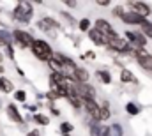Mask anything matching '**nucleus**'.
I'll return each mask as SVG.
<instances>
[{"label": "nucleus", "mask_w": 152, "mask_h": 136, "mask_svg": "<svg viewBox=\"0 0 152 136\" xmlns=\"http://www.w3.org/2000/svg\"><path fill=\"white\" fill-rule=\"evenodd\" d=\"M32 51H34V55L37 57L39 60H48L50 62L53 58V51H51V48H50V44L46 41L36 39L34 44H32Z\"/></svg>", "instance_id": "nucleus-1"}, {"label": "nucleus", "mask_w": 152, "mask_h": 136, "mask_svg": "<svg viewBox=\"0 0 152 136\" xmlns=\"http://www.w3.org/2000/svg\"><path fill=\"white\" fill-rule=\"evenodd\" d=\"M108 46L115 50V51H122V53H127V51H133V46L127 42V41H124L120 35H108Z\"/></svg>", "instance_id": "nucleus-2"}, {"label": "nucleus", "mask_w": 152, "mask_h": 136, "mask_svg": "<svg viewBox=\"0 0 152 136\" xmlns=\"http://www.w3.org/2000/svg\"><path fill=\"white\" fill-rule=\"evenodd\" d=\"M30 16H32V5L28 2L18 4V7L14 11V18L20 20V21H30Z\"/></svg>", "instance_id": "nucleus-3"}, {"label": "nucleus", "mask_w": 152, "mask_h": 136, "mask_svg": "<svg viewBox=\"0 0 152 136\" xmlns=\"http://www.w3.org/2000/svg\"><path fill=\"white\" fill-rule=\"evenodd\" d=\"M12 35H14L16 42H18L21 48H27V46H30V48H32V44H34V41H36V39H32V35H30V34L21 32V30H16Z\"/></svg>", "instance_id": "nucleus-4"}, {"label": "nucleus", "mask_w": 152, "mask_h": 136, "mask_svg": "<svg viewBox=\"0 0 152 136\" xmlns=\"http://www.w3.org/2000/svg\"><path fill=\"white\" fill-rule=\"evenodd\" d=\"M127 39H129V42H133V48L136 46V48H145L147 46V39L143 37L142 34H136V32H127Z\"/></svg>", "instance_id": "nucleus-5"}, {"label": "nucleus", "mask_w": 152, "mask_h": 136, "mask_svg": "<svg viewBox=\"0 0 152 136\" xmlns=\"http://www.w3.org/2000/svg\"><path fill=\"white\" fill-rule=\"evenodd\" d=\"M85 104V108H87V111L94 117V120H101V106H97L94 99H90V101H83Z\"/></svg>", "instance_id": "nucleus-6"}, {"label": "nucleus", "mask_w": 152, "mask_h": 136, "mask_svg": "<svg viewBox=\"0 0 152 136\" xmlns=\"http://www.w3.org/2000/svg\"><path fill=\"white\" fill-rule=\"evenodd\" d=\"M136 60H138V64L145 69V71H151L152 72V57L151 55H147V53H143V51H138Z\"/></svg>", "instance_id": "nucleus-7"}, {"label": "nucleus", "mask_w": 152, "mask_h": 136, "mask_svg": "<svg viewBox=\"0 0 152 136\" xmlns=\"http://www.w3.org/2000/svg\"><path fill=\"white\" fill-rule=\"evenodd\" d=\"M131 7H133V12H136V14H138V16H142V18H145V16H149V14H151V7H149L147 4L133 2V4H131Z\"/></svg>", "instance_id": "nucleus-8"}, {"label": "nucleus", "mask_w": 152, "mask_h": 136, "mask_svg": "<svg viewBox=\"0 0 152 136\" xmlns=\"http://www.w3.org/2000/svg\"><path fill=\"white\" fill-rule=\"evenodd\" d=\"M122 20H124L126 23H133V25H143V23L147 21L145 18L138 16L136 12H124V14H122Z\"/></svg>", "instance_id": "nucleus-9"}, {"label": "nucleus", "mask_w": 152, "mask_h": 136, "mask_svg": "<svg viewBox=\"0 0 152 136\" xmlns=\"http://www.w3.org/2000/svg\"><path fill=\"white\" fill-rule=\"evenodd\" d=\"M88 35H90V39H92L96 44H99V46H101V44H108V37L103 34L101 30H97V29H92V30L88 32Z\"/></svg>", "instance_id": "nucleus-10"}, {"label": "nucleus", "mask_w": 152, "mask_h": 136, "mask_svg": "<svg viewBox=\"0 0 152 136\" xmlns=\"http://www.w3.org/2000/svg\"><path fill=\"white\" fill-rule=\"evenodd\" d=\"M96 29H97V30H101V32L106 35V37L115 34V30L112 29V25H110L106 20H97V21H96Z\"/></svg>", "instance_id": "nucleus-11"}, {"label": "nucleus", "mask_w": 152, "mask_h": 136, "mask_svg": "<svg viewBox=\"0 0 152 136\" xmlns=\"http://www.w3.org/2000/svg\"><path fill=\"white\" fill-rule=\"evenodd\" d=\"M7 115H9L16 124H23V118H21V115L18 113V110H16L14 104H9V106H7Z\"/></svg>", "instance_id": "nucleus-12"}, {"label": "nucleus", "mask_w": 152, "mask_h": 136, "mask_svg": "<svg viewBox=\"0 0 152 136\" xmlns=\"http://www.w3.org/2000/svg\"><path fill=\"white\" fill-rule=\"evenodd\" d=\"M73 76L76 78V83H85V81L88 80V72L81 67H76L75 71H73Z\"/></svg>", "instance_id": "nucleus-13"}, {"label": "nucleus", "mask_w": 152, "mask_h": 136, "mask_svg": "<svg viewBox=\"0 0 152 136\" xmlns=\"http://www.w3.org/2000/svg\"><path fill=\"white\" fill-rule=\"evenodd\" d=\"M39 27H41L42 30H48L50 27H51V29H58V23L53 21V20H50V18H44V20L39 21Z\"/></svg>", "instance_id": "nucleus-14"}, {"label": "nucleus", "mask_w": 152, "mask_h": 136, "mask_svg": "<svg viewBox=\"0 0 152 136\" xmlns=\"http://www.w3.org/2000/svg\"><path fill=\"white\" fill-rule=\"evenodd\" d=\"M120 80H122L124 83H134V81H136V78L133 76V72L127 71V69H122V72H120Z\"/></svg>", "instance_id": "nucleus-15"}, {"label": "nucleus", "mask_w": 152, "mask_h": 136, "mask_svg": "<svg viewBox=\"0 0 152 136\" xmlns=\"http://www.w3.org/2000/svg\"><path fill=\"white\" fill-rule=\"evenodd\" d=\"M0 90L5 92V94L11 92V90H12V83H11L7 78H0Z\"/></svg>", "instance_id": "nucleus-16"}, {"label": "nucleus", "mask_w": 152, "mask_h": 136, "mask_svg": "<svg viewBox=\"0 0 152 136\" xmlns=\"http://www.w3.org/2000/svg\"><path fill=\"white\" fill-rule=\"evenodd\" d=\"M90 133H92V136H103V129L97 126V122H92L90 124Z\"/></svg>", "instance_id": "nucleus-17"}, {"label": "nucleus", "mask_w": 152, "mask_h": 136, "mask_svg": "<svg viewBox=\"0 0 152 136\" xmlns=\"http://www.w3.org/2000/svg\"><path fill=\"white\" fill-rule=\"evenodd\" d=\"M97 76L101 78L103 83H110V81H112V76H110V72H106V71H97Z\"/></svg>", "instance_id": "nucleus-18"}, {"label": "nucleus", "mask_w": 152, "mask_h": 136, "mask_svg": "<svg viewBox=\"0 0 152 136\" xmlns=\"http://www.w3.org/2000/svg\"><path fill=\"white\" fill-rule=\"evenodd\" d=\"M80 30H83V32H90V20H87V18H83L81 21H80Z\"/></svg>", "instance_id": "nucleus-19"}, {"label": "nucleus", "mask_w": 152, "mask_h": 136, "mask_svg": "<svg viewBox=\"0 0 152 136\" xmlns=\"http://www.w3.org/2000/svg\"><path fill=\"white\" fill-rule=\"evenodd\" d=\"M126 110H127V113H129V115H138V113H140V111H138V106H136V104H133V102H127Z\"/></svg>", "instance_id": "nucleus-20"}, {"label": "nucleus", "mask_w": 152, "mask_h": 136, "mask_svg": "<svg viewBox=\"0 0 152 136\" xmlns=\"http://www.w3.org/2000/svg\"><path fill=\"white\" fill-rule=\"evenodd\" d=\"M9 34L7 32H0V46H9Z\"/></svg>", "instance_id": "nucleus-21"}, {"label": "nucleus", "mask_w": 152, "mask_h": 136, "mask_svg": "<svg viewBox=\"0 0 152 136\" xmlns=\"http://www.w3.org/2000/svg\"><path fill=\"white\" fill-rule=\"evenodd\" d=\"M142 29H143V32L149 35V37H152V23L151 21H145V23L142 25Z\"/></svg>", "instance_id": "nucleus-22"}, {"label": "nucleus", "mask_w": 152, "mask_h": 136, "mask_svg": "<svg viewBox=\"0 0 152 136\" xmlns=\"http://www.w3.org/2000/svg\"><path fill=\"white\" fill-rule=\"evenodd\" d=\"M106 118H110V111H108V104H104V106H101V120H106Z\"/></svg>", "instance_id": "nucleus-23"}, {"label": "nucleus", "mask_w": 152, "mask_h": 136, "mask_svg": "<svg viewBox=\"0 0 152 136\" xmlns=\"http://www.w3.org/2000/svg\"><path fill=\"white\" fill-rule=\"evenodd\" d=\"M14 99H16V101H25V99H27V94H25V90H18V92L14 94Z\"/></svg>", "instance_id": "nucleus-24"}, {"label": "nucleus", "mask_w": 152, "mask_h": 136, "mask_svg": "<svg viewBox=\"0 0 152 136\" xmlns=\"http://www.w3.org/2000/svg\"><path fill=\"white\" fill-rule=\"evenodd\" d=\"M71 129H73V126H71L69 122H64V124H62V133H64V135H69Z\"/></svg>", "instance_id": "nucleus-25"}, {"label": "nucleus", "mask_w": 152, "mask_h": 136, "mask_svg": "<svg viewBox=\"0 0 152 136\" xmlns=\"http://www.w3.org/2000/svg\"><path fill=\"white\" fill-rule=\"evenodd\" d=\"M34 120L39 122V124H48V117H42V115H36V117H34Z\"/></svg>", "instance_id": "nucleus-26"}, {"label": "nucleus", "mask_w": 152, "mask_h": 136, "mask_svg": "<svg viewBox=\"0 0 152 136\" xmlns=\"http://www.w3.org/2000/svg\"><path fill=\"white\" fill-rule=\"evenodd\" d=\"M28 136H39L37 131H32V133H28Z\"/></svg>", "instance_id": "nucleus-27"}, {"label": "nucleus", "mask_w": 152, "mask_h": 136, "mask_svg": "<svg viewBox=\"0 0 152 136\" xmlns=\"http://www.w3.org/2000/svg\"><path fill=\"white\" fill-rule=\"evenodd\" d=\"M0 60H2V57H0Z\"/></svg>", "instance_id": "nucleus-28"}]
</instances>
